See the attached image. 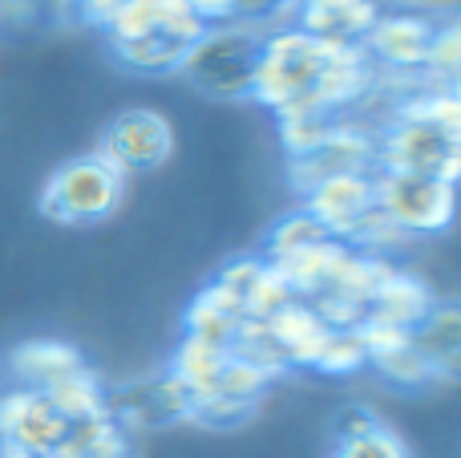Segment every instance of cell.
Wrapping results in <instances>:
<instances>
[{
    "label": "cell",
    "instance_id": "17",
    "mask_svg": "<svg viewBox=\"0 0 461 458\" xmlns=\"http://www.w3.org/2000/svg\"><path fill=\"white\" fill-rule=\"evenodd\" d=\"M433 289L413 272H401V268H389V276L381 280V289L373 292L368 300V313L373 321H384V325H397V329H409L413 333L425 316L433 313Z\"/></svg>",
    "mask_w": 461,
    "mask_h": 458
},
{
    "label": "cell",
    "instance_id": "31",
    "mask_svg": "<svg viewBox=\"0 0 461 458\" xmlns=\"http://www.w3.org/2000/svg\"><path fill=\"white\" fill-rule=\"evenodd\" d=\"M0 458H37V454H24V451H8V446H0Z\"/></svg>",
    "mask_w": 461,
    "mask_h": 458
},
{
    "label": "cell",
    "instance_id": "11",
    "mask_svg": "<svg viewBox=\"0 0 461 458\" xmlns=\"http://www.w3.org/2000/svg\"><path fill=\"white\" fill-rule=\"evenodd\" d=\"M191 389L175 378L170 370L154 373V378L126 386L118 394H105V414L118 422L122 430L138 426V430H154V426H170V422H191Z\"/></svg>",
    "mask_w": 461,
    "mask_h": 458
},
{
    "label": "cell",
    "instance_id": "19",
    "mask_svg": "<svg viewBox=\"0 0 461 458\" xmlns=\"http://www.w3.org/2000/svg\"><path fill=\"white\" fill-rule=\"evenodd\" d=\"M227 362H230V349H215L194 337H183L175 349V362H170V373L191 389V398H211L219 389Z\"/></svg>",
    "mask_w": 461,
    "mask_h": 458
},
{
    "label": "cell",
    "instance_id": "22",
    "mask_svg": "<svg viewBox=\"0 0 461 458\" xmlns=\"http://www.w3.org/2000/svg\"><path fill=\"white\" fill-rule=\"evenodd\" d=\"M368 365V353H365V341H360L357 329H332L328 333V341L320 345V357L312 370L320 373H332V378H340V373H357Z\"/></svg>",
    "mask_w": 461,
    "mask_h": 458
},
{
    "label": "cell",
    "instance_id": "13",
    "mask_svg": "<svg viewBox=\"0 0 461 458\" xmlns=\"http://www.w3.org/2000/svg\"><path fill=\"white\" fill-rule=\"evenodd\" d=\"M381 13V0H295L287 24L316 41H328V45L360 49V41L368 37Z\"/></svg>",
    "mask_w": 461,
    "mask_h": 458
},
{
    "label": "cell",
    "instance_id": "8",
    "mask_svg": "<svg viewBox=\"0 0 461 458\" xmlns=\"http://www.w3.org/2000/svg\"><path fill=\"white\" fill-rule=\"evenodd\" d=\"M105 162L122 170V175H150L175 154V126L162 110L150 105H130V110L113 114L110 126L102 130V146H97Z\"/></svg>",
    "mask_w": 461,
    "mask_h": 458
},
{
    "label": "cell",
    "instance_id": "15",
    "mask_svg": "<svg viewBox=\"0 0 461 458\" xmlns=\"http://www.w3.org/2000/svg\"><path fill=\"white\" fill-rule=\"evenodd\" d=\"M243 321H247V313L239 305V297L230 289H223L219 280H211L183 313L186 337L203 341V345H215V349H235Z\"/></svg>",
    "mask_w": 461,
    "mask_h": 458
},
{
    "label": "cell",
    "instance_id": "21",
    "mask_svg": "<svg viewBox=\"0 0 461 458\" xmlns=\"http://www.w3.org/2000/svg\"><path fill=\"white\" fill-rule=\"evenodd\" d=\"M320 240H336V235H328L316 215L295 207V211H287L284 219H276V227L267 232V256L263 260H284V256H292V252L312 248V243H320Z\"/></svg>",
    "mask_w": 461,
    "mask_h": 458
},
{
    "label": "cell",
    "instance_id": "9",
    "mask_svg": "<svg viewBox=\"0 0 461 458\" xmlns=\"http://www.w3.org/2000/svg\"><path fill=\"white\" fill-rule=\"evenodd\" d=\"M73 422L53 406L41 389H8L0 394V446L24 451L37 458H53L69 438Z\"/></svg>",
    "mask_w": 461,
    "mask_h": 458
},
{
    "label": "cell",
    "instance_id": "28",
    "mask_svg": "<svg viewBox=\"0 0 461 458\" xmlns=\"http://www.w3.org/2000/svg\"><path fill=\"white\" fill-rule=\"evenodd\" d=\"M376 426H384V422L376 418L368 406H344V410L336 414V422H332V438L336 443H352V438L373 435Z\"/></svg>",
    "mask_w": 461,
    "mask_h": 458
},
{
    "label": "cell",
    "instance_id": "6",
    "mask_svg": "<svg viewBox=\"0 0 461 458\" xmlns=\"http://www.w3.org/2000/svg\"><path fill=\"white\" fill-rule=\"evenodd\" d=\"M457 183L421 175H389L376 170V211L397 227L401 235H438L454 224Z\"/></svg>",
    "mask_w": 461,
    "mask_h": 458
},
{
    "label": "cell",
    "instance_id": "12",
    "mask_svg": "<svg viewBox=\"0 0 461 458\" xmlns=\"http://www.w3.org/2000/svg\"><path fill=\"white\" fill-rule=\"evenodd\" d=\"M303 211L316 215L328 235L348 243L357 227L376 211V170H348L324 179L303 195Z\"/></svg>",
    "mask_w": 461,
    "mask_h": 458
},
{
    "label": "cell",
    "instance_id": "3",
    "mask_svg": "<svg viewBox=\"0 0 461 458\" xmlns=\"http://www.w3.org/2000/svg\"><path fill=\"white\" fill-rule=\"evenodd\" d=\"M376 170L457 183L461 130L429 118V114L413 102V94L397 97L393 114L376 126Z\"/></svg>",
    "mask_w": 461,
    "mask_h": 458
},
{
    "label": "cell",
    "instance_id": "24",
    "mask_svg": "<svg viewBox=\"0 0 461 458\" xmlns=\"http://www.w3.org/2000/svg\"><path fill=\"white\" fill-rule=\"evenodd\" d=\"M368 365H376V370H381L389 381H397V386H409V389L438 381V378H433V370H429V362L421 357V349H417L413 341H405L401 349H389V353L373 357Z\"/></svg>",
    "mask_w": 461,
    "mask_h": 458
},
{
    "label": "cell",
    "instance_id": "29",
    "mask_svg": "<svg viewBox=\"0 0 461 458\" xmlns=\"http://www.w3.org/2000/svg\"><path fill=\"white\" fill-rule=\"evenodd\" d=\"M203 24H230L235 21V0H183Z\"/></svg>",
    "mask_w": 461,
    "mask_h": 458
},
{
    "label": "cell",
    "instance_id": "25",
    "mask_svg": "<svg viewBox=\"0 0 461 458\" xmlns=\"http://www.w3.org/2000/svg\"><path fill=\"white\" fill-rule=\"evenodd\" d=\"M255 410H259V402H239V398H194L191 422L211 426V430H230V426H243Z\"/></svg>",
    "mask_w": 461,
    "mask_h": 458
},
{
    "label": "cell",
    "instance_id": "10",
    "mask_svg": "<svg viewBox=\"0 0 461 458\" xmlns=\"http://www.w3.org/2000/svg\"><path fill=\"white\" fill-rule=\"evenodd\" d=\"M287 170H292V187L300 195H308L312 187L332 175L376 170V130L357 118H344L328 142H320L316 151L300 154V159H287Z\"/></svg>",
    "mask_w": 461,
    "mask_h": 458
},
{
    "label": "cell",
    "instance_id": "2",
    "mask_svg": "<svg viewBox=\"0 0 461 458\" xmlns=\"http://www.w3.org/2000/svg\"><path fill=\"white\" fill-rule=\"evenodd\" d=\"M207 24L183 0H122L102 21L110 57L130 73L162 78L178 73L183 57L203 37Z\"/></svg>",
    "mask_w": 461,
    "mask_h": 458
},
{
    "label": "cell",
    "instance_id": "5",
    "mask_svg": "<svg viewBox=\"0 0 461 458\" xmlns=\"http://www.w3.org/2000/svg\"><path fill=\"white\" fill-rule=\"evenodd\" d=\"M263 53V32L247 29V24H207L203 37L183 57L178 73L203 89L207 97H223V102H251L255 94V69H259Z\"/></svg>",
    "mask_w": 461,
    "mask_h": 458
},
{
    "label": "cell",
    "instance_id": "23",
    "mask_svg": "<svg viewBox=\"0 0 461 458\" xmlns=\"http://www.w3.org/2000/svg\"><path fill=\"white\" fill-rule=\"evenodd\" d=\"M457 65H461V29H457L454 16H446V21L438 24V37H433L425 81H429V86H454Z\"/></svg>",
    "mask_w": 461,
    "mask_h": 458
},
{
    "label": "cell",
    "instance_id": "27",
    "mask_svg": "<svg viewBox=\"0 0 461 458\" xmlns=\"http://www.w3.org/2000/svg\"><path fill=\"white\" fill-rule=\"evenodd\" d=\"M295 0H235V24H247V29H284L287 16H292Z\"/></svg>",
    "mask_w": 461,
    "mask_h": 458
},
{
    "label": "cell",
    "instance_id": "14",
    "mask_svg": "<svg viewBox=\"0 0 461 458\" xmlns=\"http://www.w3.org/2000/svg\"><path fill=\"white\" fill-rule=\"evenodd\" d=\"M89 370L86 357L65 341H24L8 353V378L16 389H41L49 394L53 386L69 381L73 373Z\"/></svg>",
    "mask_w": 461,
    "mask_h": 458
},
{
    "label": "cell",
    "instance_id": "4",
    "mask_svg": "<svg viewBox=\"0 0 461 458\" xmlns=\"http://www.w3.org/2000/svg\"><path fill=\"white\" fill-rule=\"evenodd\" d=\"M126 199V175L102 154H77L61 162L41 187V215L61 227H94L105 224Z\"/></svg>",
    "mask_w": 461,
    "mask_h": 458
},
{
    "label": "cell",
    "instance_id": "30",
    "mask_svg": "<svg viewBox=\"0 0 461 458\" xmlns=\"http://www.w3.org/2000/svg\"><path fill=\"white\" fill-rule=\"evenodd\" d=\"M118 5H122V0H77V21L81 24H97V29H102V21Z\"/></svg>",
    "mask_w": 461,
    "mask_h": 458
},
{
    "label": "cell",
    "instance_id": "7",
    "mask_svg": "<svg viewBox=\"0 0 461 458\" xmlns=\"http://www.w3.org/2000/svg\"><path fill=\"white\" fill-rule=\"evenodd\" d=\"M438 16L433 13H381L368 37L360 41V53L373 61L381 78H409L425 81V65H429V49L438 37Z\"/></svg>",
    "mask_w": 461,
    "mask_h": 458
},
{
    "label": "cell",
    "instance_id": "20",
    "mask_svg": "<svg viewBox=\"0 0 461 458\" xmlns=\"http://www.w3.org/2000/svg\"><path fill=\"white\" fill-rule=\"evenodd\" d=\"M49 398H53V406L69 422H89V418H102L105 414V389H102V381H97L94 370L73 373L69 381L49 389Z\"/></svg>",
    "mask_w": 461,
    "mask_h": 458
},
{
    "label": "cell",
    "instance_id": "1",
    "mask_svg": "<svg viewBox=\"0 0 461 458\" xmlns=\"http://www.w3.org/2000/svg\"><path fill=\"white\" fill-rule=\"evenodd\" d=\"M376 86H381V73L360 49L328 45L284 24V29L263 32L251 102L267 105L276 118H292V114L352 118V110L368 102Z\"/></svg>",
    "mask_w": 461,
    "mask_h": 458
},
{
    "label": "cell",
    "instance_id": "18",
    "mask_svg": "<svg viewBox=\"0 0 461 458\" xmlns=\"http://www.w3.org/2000/svg\"><path fill=\"white\" fill-rule=\"evenodd\" d=\"M413 345L421 349V357L429 362L433 378L454 381L457 362H461V316L457 305H433V313L413 329Z\"/></svg>",
    "mask_w": 461,
    "mask_h": 458
},
{
    "label": "cell",
    "instance_id": "16",
    "mask_svg": "<svg viewBox=\"0 0 461 458\" xmlns=\"http://www.w3.org/2000/svg\"><path fill=\"white\" fill-rule=\"evenodd\" d=\"M263 329H267L271 341L284 349L292 370L295 365L312 370L320 357V345H324L328 333H332V325H324V316H320L308 300H292V305H284L279 313H271L267 321H263Z\"/></svg>",
    "mask_w": 461,
    "mask_h": 458
},
{
    "label": "cell",
    "instance_id": "26",
    "mask_svg": "<svg viewBox=\"0 0 461 458\" xmlns=\"http://www.w3.org/2000/svg\"><path fill=\"white\" fill-rule=\"evenodd\" d=\"M332 458H409V446L397 430L376 426L373 435L352 438V443H336Z\"/></svg>",
    "mask_w": 461,
    "mask_h": 458
}]
</instances>
